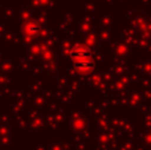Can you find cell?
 Returning <instances> with one entry per match:
<instances>
[{
  "label": "cell",
  "instance_id": "cell-1",
  "mask_svg": "<svg viewBox=\"0 0 151 150\" xmlns=\"http://www.w3.org/2000/svg\"><path fill=\"white\" fill-rule=\"evenodd\" d=\"M69 57L73 61L74 68L80 73L88 74L94 69V61L90 56V50L83 45H74L69 50Z\"/></svg>",
  "mask_w": 151,
  "mask_h": 150
},
{
  "label": "cell",
  "instance_id": "cell-2",
  "mask_svg": "<svg viewBox=\"0 0 151 150\" xmlns=\"http://www.w3.org/2000/svg\"><path fill=\"white\" fill-rule=\"evenodd\" d=\"M24 32H25L27 35L33 36V35H36L37 32H39V25H37L35 21H28V23L25 24V27H24Z\"/></svg>",
  "mask_w": 151,
  "mask_h": 150
}]
</instances>
